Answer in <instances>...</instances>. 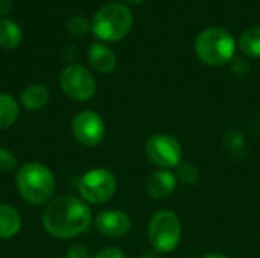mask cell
Here are the masks:
<instances>
[{
    "mask_svg": "<svg viewBox=\"0 0 260 258\" xmlns=\"http://www.w3.org/2000/svg\"><path fill=\"white\" fill-rule=\"evenodd\" d=\"M21 30L14 21L8 18H0V47L15 49L21 43Z\"/></svg>",
    "mask_w": 260,
    "mask_h": 258,
    "instance_id": "16",
    "label": "cell"
},
{
    "mask_svg": "<svg viewBox=\"0 0 260 258\" xmlns=\"http://www.w3.org/2000/svg\"><path fill=\"white\" fill-rule=\"evenodd\" d=\"M67 29L73 35H82L88 30V21L84 17H73L67 21Z\"/></svg>",
    "mask_w": 260,
    "mask_h": 258,
    "instance_id": "20",
    "label": "cell"
},
{
    "mask_svg": "<svg viewBox=\"0 0 260 258\" xmlns=\"http://www.w3.org/2000/svg\"><path fill=\"white\" fill-rule=\"evenodd\" d=\"M180 181H183L184 184H195L198 181V169L192 164V163H183V164H178V172H177Z\"/></svg>",
    "mask_w": 260,
    "mask_h": 258,
    "instance_id": "18",
    "label": "cell"
},
{
    "mask_svg": "<svg viewBox=\"0 0 260 258\" xmlns=\"http://www.w3.org/2000/svg\"><path fill=\"white\" fill-rule=\"evenodd\" d=\"M18 114L20 108L15 99L9 94L0 93V131L11 128L17 122Z\"/></svg>",
    "mask_w": 260,
    "mask_h": 258,
    "instance_id": "15",
    "label": "cell"
},
{
    "mask_svg": "<svg viewBox=\"0 0 260 258\" xmlns=\"http://www.w3.org/2000/svg\"><path fill=\"white\" fill-rule=\"evenodd\" d=\"M203 258H229L227 255H224V254H218V252H213V254H207V255H204Z\"/></svg>",
    "mask_w": 260,
    "mask_h": 258,
    "instance_id": "23",
    "label": "cell"
},
{
    "mask_svg": "<svg viewBox=\"0 0 260 258\" xmlns=\"http://www.w3.org/2000/svg\"><path fill=\"white\" fill-rule=\"evenodd\" d=\"M195 53L207 65H222L235 55V40L225 29L209 27L197 36Z\"/></svg>",
    "mask_w": 260,
    "mask_h": 258,
    "instance_id": "3",
    "label": "cell"
},
{
    "mask_svg": "<svg viewBox=\"0 0 260 258\" xmlns=\"http://www.w3.org/2000/svg\"><path fill=\"white\" fill-rule=\"evenodd\" d=\"M21 103L26 109L29 111H38L41 108H44L49 103L50 99V93L49 90L41 85V84H34L29 85L23 90L21 93Z\"/></svg>",
    "mask_w": 260,
    "mask_h": 258,
    "instance_id": "14",
    "label": "cell"
},
{
    "mask_svg": "<svg viewBox=\"0 0 260 258\" xmlns=\"http://www.w3.org/2000/svg\"><path fill=\"white\" fill-rule=\"evenodd\" d=\"M125 2H128V3H131V5H140V3H143L145 0H125Z\"/></svg>",
    "mask_w": 260,
    "mask_h": 258,
    "instance_id": "24",
    "label": "cell"
},
{
    "mask_svg": "<svg viewBox=\"0 0 260 258\" xmlns=\"http://www.w3.org/2000/svg\"><path fill=\"white\" fill-rule=\"evenodd\" d=\"M117 189L116 176L107 169L88 170L78 184L82 201L90 204H104L113 198Z\"/></svg>",
    "mask_w": 260,
    "mask_h": 258,
    "instance_id": "6",
    "label": "cell"
},
{
    "mask_svg": "<svg viewBox=\"0 0 260 258\" xmlns=\"http://www.w3.org/2000/svg\"><path fill=\"white\" fill-rule=\"evenodd\" d=\"M146 155L154 164L163 169H171L180 164L183 151L178 140L174 137L168 134H155L146 141Z\"/></svg>",
    "mask_w": 260,
    "mask_h": 258,
    "instance_id": "8",
    "label": "cell"
},
{
    "mask_svg": "<svg viewBox=\"0 0 260 258\" xmlns=\"http://www.w3.org/2000/svg\"><path fill=\"white\" fill-rule=\"evenodd\" d=\"M17 167V160L14 154L5 148H0V173H9Z\"/></svg>",
    "mask_w": 260,
    "mask_h": 258,
    "instance_id": "19",
    "label": "cell"
},
{
    "mask_svg": "<svg viewBox=\"0 0 260 258\" xmlns=\"http://www.w3.org/2000/svg\"><path fill=\"white\" fill-rule=\"evenodd\" d=\"M98 231L110 239H119L131 231V219L126 213L117 210L102 211L96 217Z\"/></svg>",
    "mask_w": 260,
    "mask_h": 258,
    "instance_id": "10",
    "label": "cell"
},
{
    "mask_svg": "<svg viewBox=\"0 0 260 258\" xmlns=\"http://www.w3.org/2000/svg\"><path fill=\"white\" fill-rule=\"evenodd\" d=\"M21 230V217L18 211L8 205L0 204V239H12Z\"/></svg>",
    "mask_w": 260,
    "mask_h": 258,
    "instance_id": "13",
    "label": "cell"
},
{
    "mask_svg": "<svg viewBox=\"0 0 260 258\" xmlns=\"http://www.w3.org/2000/svg\"><path fill=\"white\" fill-rule=\"evenodd\" d=\"M88 59L93 68H96L101 73H110L116 67V55L114 52L99 43H94L88 49Z\"/></svg>",
    "mask_w": 260,
    "mask_h": 258,
    "instance_id": "12",
    "label": "cell"
},
{
    "mask_svg": "<svg viewBox=\"0 0 260 258\" xmlns=\"http://www.w3.org/2000/svg\"><path fill=\"white\" fill-rule=\"evenodd\" d=\"M93 258H125V254L119 248H105L99 251Z\"/></svg>",
    "mask_w": 260,
    "mask_h": 258,
    "instance_id": "22",
    "label": "cell"
},
{
    "mask_svg": "<svg viewBox=\"0 0 260 258\" xmlns=\"http://www.w3.org/2000/svg\"><path fill=\"white\" fill-rule=\"evenodd\" d=\"M91 224V211L85 201L76 196H59L43 211V227L47 234L69 240L85 233Z\"/></svg>",
    "mask_w": 260,
    "mask_h": 258,
    "instance_id": "1",
    "label": "cell"
},
{
    "mask_svg": "<svg viewBox=\"0 0 260 258\" xmlns=\"http://www.w3.org/2000/svg\"><path fill=\"white\" fill-rule=\"evenodd\" d=\"M239 47L244 55L250 58L260 56V26L247 29L239 38Z\"/></svg>",
    "mask_w": 260,
    "mask_h": 258,
    "instance_id": "17",
    "label": "cell"
},
{
    "mask_svg": "<svg viewBox=\"0 0 260 258\" xmlns=\"http://www.w3.org/2000/svg\"><path fill=\"white\" fill-rule=\"evenodd\" d=\"M177 187V178L169 170H158L148 178L146 192L152 199H166L174 193Z\"/></svg>",
    "mask_w": 260,
    "mask_h": 258,
    "instance_id": "11",
    "label": "cell"
},
{
    "mask_svg": "<svg viewBox=\"0 0 260 258\" xmlns=\"http://www.w3.org/2000/svg\"><path fill=\"white\" fill-rule=\"evenodd\" d=\"M67 258H90V251L82 245H73L67 249Z\"/></svg>",
    "mask_w": 260,
    "mask_h": 258,
    "instance_id": "21",
    "label": "cell"
},
{
    "mask_svg": "<svg viewBox=\"0 0 260 258\" xmlns=\"http://www.w3.org/2000/svg\"><path fill=\"white\" fill-rule=\"evenodd\" d=\"M72 132L75 138L85 148L98 146L105 137V123L94 111H82L72 120Z\"/></svg>",
    "mask_w": 260,
    "mask_h": 258,
    "instance_id": "9",
    "label": "cell"
},
{
    "mask_svg": "<svg viewBox=\"0 0 260 258\" xmlns=\"http://www.w3.org/2000/svg\"><path fill=\"white\" fill-rule=\"evenodd\" d=\"M59 85L70 99L78 102H85L96 93V81L93 75L81 64L67 65L59 75Z\"/></svg>",
    "mask_w": 260,
    "mask_h": 258,
    "instance_id": "7",
    "label": "cell"
},
{
    "mask_svg": "<svg viewBox=\"0 0 260 258\" xmlns=\"http://www.w3.org/2000/svg\"><path fill=\"white\" fill-rule=\"evenodd\" d=\"M149 242L158 252L174 251L181 240V224L174 211L163 210L152 216L149 222Z\"/></svg>",
    "mask_w": 260,
    "mask_h": 258,
    "instance_id": "5",
    "label": "cell"
},
{
    "mask_svg": "<svg viewBox=\"0 0 260 258\" xmlns=\"http://www.w3.org/2000/svg\"><path fill=\"white\" fill-rule=\"evenodd\" d=\"M133 26L131 11L120 3H108L102 6L93 21V32L104 41L122 40Z\"/></svg>",
    "mask_w": 260,
    "mask_h": 258,
    "instance_id": "4",
    "label": "cell"
},
{
    "mask_svg": "<svg viewBox=\"0 0 260 258\" xmlns=\"http://www.w3.org/2000/svg\"><path fill=\"white\" fill-rule=\"evenodd\" d=\"M15 184L20 196L30 205H46L55 192V176L41 163L23 164L15 175Z\"/></svg>",
    "mask_w": 260,
    "mask_h": 258,
    "instance_id": "2",
    "label": "cell"
}]
</instances>
